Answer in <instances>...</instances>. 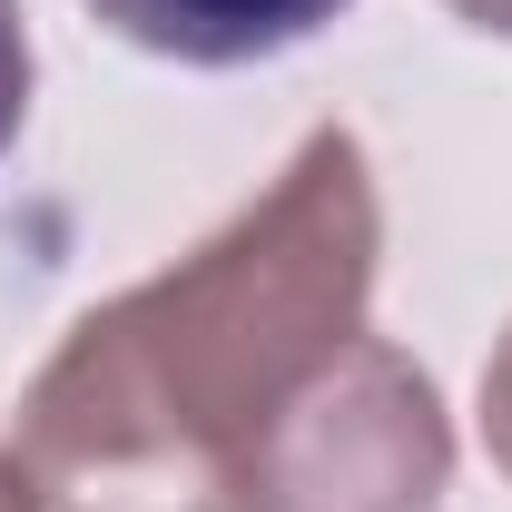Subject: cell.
I'll return each mask as SVG.
<instances>
[{
	"label": "cell",
	"mask_w": 512,
	"mask_h": 512,
	"mask_svg": "<svg viewBox=\"0 0 512 512\" xmlns=\"http://www.w3.org/2000/svg\"><path fill=\"white\" fill-rule=\"evenodd\" d=\"M384 207L355 128H316L286 178L207 247L60 335L20 394L40 512H237L266 414L365 335Z\"/></svg>",
	"instance_id": "1"
},
{
	"label": "cell",
	"mask_w": 512,
	"mask_h": 512,
	"mask_svg": "<svg viewBox=\"0 0 512 512\" xmlns=\"http://www.w3.org/2000/svg\"><path fill=\"white\" fill-rule=\"evenodd\" d=\"M453 483V424L434 375L355 335L296 384L237 463V512H434Z\"/></svg>",
	"instance_id": "2"
},
{
	"label": "cell",
	"mask_w": 512,
	"mask_h": 512,
	"mask_svg": "<svg viewBox=\"0 0 512 512\" xmlns=\"http://www.w3.org/2000/svg\"><path fill=\"white\" fill-rule=\"evenodd\" d=\"M119 40L158 50V60H188V69H247L276 60L296 40H316L345 0H89Z\"/></svg>",
	"instance_id": "3"
},
{
	"label": "cell",
	"mask_w": 512,
	"mask_h": 512,
	"mask_svg": "<svg viewBox=\"0 0 512 512\" xmlns=\"http://www.w3.org/2000/svg\"><path fill=\"white\" fill-rule=\"evenodd\" d=\"M30 119V30H20V0H0V148Z\"/></svg>",
	"instance_id": "4"
},
{
	"label": "cell",
	"mask_w": 512,
	"mask_h": 512,
	"mask_svg": "<svg viewBox=\"0 0 512 512\" xmlns=\"http://www.w3.org/2000/svg\"><path fill=\"white\" fill-rule=\"evenodd\" d=\"M483 444H493V463L512 473V335L493 345V365H483Z\"/></svg>",
	"instance_id": "5"
},
{
	"label": "cell",
	"mask_w": 512,
	"mask_h": 512,
	"mask_svg": "<svg viewBox=\"0 0 512 512\" xmlns=\"http://www.w3.org/2000/svg\"><path fill=\"white\" fill-rule=\"evenodd\" d=\"M0 512H40V483L20 473V453L0 444Z\"/></svg>",
	"instance_id": "6"
},
{
	"label": "cell",
	"mask_w": 512,
	"mask_h": 512,
	"mask_svg": "<svg viewBox=\"0 0 512 512\" xmlns=\"http://www.w3.org/2000/svg\"><path fill=\"white\" fill-rule=\"evenodd\" d=\"M453 20H473V30H493V40H512V0H444Z\"/></svg>",
	"instance_id": "7"
}]
</instances>
